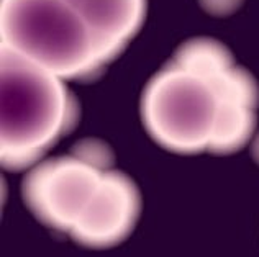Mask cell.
Returning a JSON list of instances; mask_svg holds the SVG:
<instances>
[{
	"instance_id": "obj_2",
	"label": "cell",
	"mask_w": 259,
	"mask_h": 257,
	"mask_svg": "<svg viewBox=\"0 0 259 257\" xmlns=\"http://www.w3.org/2000/svg\"><path fill=\"white\" fill-rule=\"evenodd\" d=\"M148 0H0L2 46L64 80L94 77L146 18Z\"/></svg>"
},
{
	"instance_id": "obj_5",
	"label": "cell",
	"mask_w": 259,
	"mask_h": 257,
	"mask_svg": "<svg viewBox=\"0 0 259 257\" xmlns=\"http://www.w3.org/2000/svg\"><path fill=\"white\" fill-rule=\"evenodd\" d=\"M203 10L215 17H227L241 7L243 0H199Z\"/></svg>"
},
{
	"instance_id": "obj_1",
	"label": "cell",
	"mask_w": 259,
	"mask_h": 257,
	"mask_svg": "<svg viewBox=\"0 0 259 257\" xmlns=\"http://www.w3.org/2000/svg\"><path fill=\"white\" fill-rule=\"evenodd\" d=\"M259 107L254 77L223 43L190 38L148 80L141 120L148 134L179 154H230L253 136Z\"/></svg>"
},
{
	"instance_id": "obj_3",
	"label": "cell",
	"mask_w": 259,
	"mask_h": 257,
	"mask_svg": "<svg viewBox=\"0 0 259 257\" xmlns=\"http://www.w3.org/2000/svg\"><path fill=\"white\" fill-rule=\"evenodd\" d=\"M22 192L36 220L95 249L123 241L141 208L135 182L113 166L100 141H84L31 167Z\"/></svg>"
},
{
	"instance_id": "obj_4",
	"label": "cell",
	"mask_w": 259,
	"mask_h": 257,
	"mask_svg": "<svg viewBox=\"0 0 259 257\" xmlns=\"http://www.w3.org/2000/svg\"><path fill=\"white\" fill-rule=\"evenodd\" d=\"M79 105L61 79L2 46V166L23 171L76 125Z\"/></svg>"
}]
</instances>
